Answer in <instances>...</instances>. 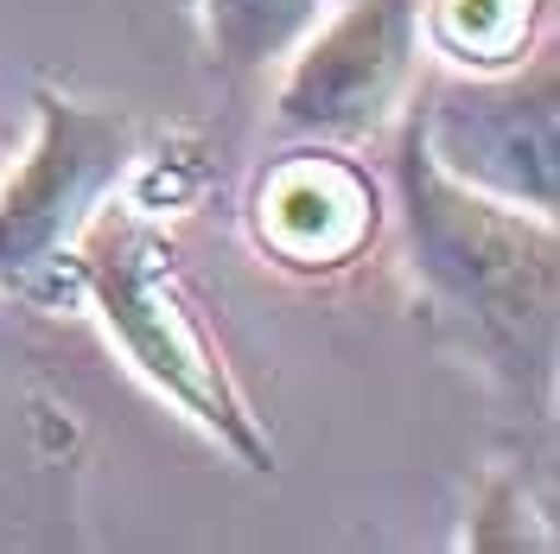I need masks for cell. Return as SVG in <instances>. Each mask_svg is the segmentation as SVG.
Returning <instances> with one entry per match:
<instances>
[{
	"label": "cell",
	"mask_w": 560,
	"mask_h": 554,
	"mask_svg": "<svg viewBox=\"0 0 560 554\" xmlns=\"http://www.w3.org/2000/svg\"><path fill=\"white\" fill-rule=\"evenodd\" d=\"M395 205L408 230V262L420 293L465 357L523 408L548 420L555 408V312H560V236L555 217L503 205L458 185L415 128V108L395 140Z\"/></svg>",
	"instance_id": "6da1fadb"
},
{
	"label": "cell",
	"mask_w": 560,
	"mask_h": 554,
	"mask_svg": "<svg viewBox=\"0 0 560 554\" xmlns=\"http://www.w3.org/2000/svg\"><path fill=\"white\" fill-rule=\"evenodd\" d=\"M77 300H90L115 350L153 382L185 420H198L217 447L248 472H275V440L243 395L230 357L210 332L191 280L178 268V243L135 198H108L70 249Z\"/></svg>",
	"instance_id": "7a4b0ae2"
},
{
	"label": "cell",
	"mask_w": 560,
	"mask_h": 554,
	"mask_svg": "<svg viewBox=\"0 0 560 554\" xmlns=\"http://www.w3.org/2000/svg\"><path fill=\"white\" fill-rule=\"evenodd\" d=\"M140 153V122L128 108L65 96L51 83L33 90V147L0 178V287L33 307L77 300L70 249L83 223L128 185Z\"/></svg>",
	"instance_id": "3957f363"
},
{
	"label": "cell",
	"mask_w": 560,
	"mask_h": 554,
	"mask_svg": "<svg viewBox=\"0 0 560 554\" xmlns=\"http://www.w3.org/2000/svg\"><path fill=\"white\" fill-rule=\"evenodd\" d=\"M427 153L471 192L555 217L560 210V51L541 38L510 70L433 77L415 103Z\"/></svg>",
	"instance_id": "277c9868"
},
{
	"label": "cell",
	"mask_w": 560,
	"mask_h": 554,
	"mask_svg": "<svg viewBox=\"0 0 560 554\" xmlns=\"http://www.w3.org/2000/svg\"><path fill=\"white\" fill-rule=\"evenodd\" d=\"M420 77V0H350L287 51L275 122L287 140H370Z\"/></svg>",
	"instance_id": "5b68a950"
},
{
	"label": "cell",
	"mask_w": 560,
	"mask_h": 554,
	"mask_svg": "<svg viewBox=\"0 0 560 554\" xmlns=\"http://www.w3.org/2000/svg\"><path fill=\"white\" fill-rule=\"evenodd\" d=\"M248 236L280 275H345L383 236V192L338 140H300L248 185Z\"/></svg>",
	"instance_id": "8992f818"
},
{
	"label": "cell",
	"mask_w": 560,
	"mask_h": 554,
	"mask_svg": "<svg viewBox=\"0 0 560 554\" xmlns=\"http://www.w3.org/2000/svg\"><path fill=\"white\" fill-rule=\"evenodd\" d=\"M555 0H420V38L453 70H510L548 38Z\"/></svg>",
	"instance_id": "52a82bcc"
},
{
	"label": "cell",
	"mask_w": 560,
	"mask_h": 554,
	"mask_svg": "<svg viewBox=\"0 0 560 554\" xmlns=\"http://www.w3.org/2000/svg\"><path fill=\"white\" fill-rule=\"evenodd\" d=\"M205 26L210 65L223 77H261L318 26L325 0H191Z\"/></svg>",
	"instance_id": "ba28073f"
},
{
	"label": "cell",
	"mask_w": 560,
	"mask_h": 554,
	"mask_svg": "<svg viewBox=\"0 0 560 554\" xmlns=\"http://www.w3.org/2000/svg\"><path fill=\"white\" fill-rule=\"evenodd\" d=\"M51 420V408H38L26 389H0V478H13V472H65L58 459L65 447H38V427ZM13 510V497L0 490V517Z\"/></svg>",
	"instance_id": "9c48e42d"
}]
</instances>
